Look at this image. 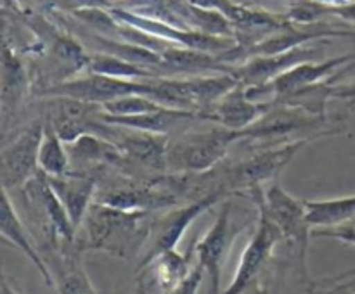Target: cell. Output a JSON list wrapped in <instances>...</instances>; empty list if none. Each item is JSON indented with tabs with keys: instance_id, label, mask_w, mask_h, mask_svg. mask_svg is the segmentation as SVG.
Returning <instances> with one entry per match:
<instances>
[{
	"instance_id": "83f0119b",
	"label": "cell",
	"mask_w": 355,
	"mask_h": 294,
	"mask_svg": "<svg viewBox=\"0 0 355 294\" xmlns=\"http://www.w3.org/2000/svg\"><path fill=\"white\" fill-rule=\"evenodd\" d=\"M350 73H355V57L352 59V61L349 62V64H347V66H343V68L340 69L338 73H335V75H333L331 78H329V83H333V85H335V83L338 82V80H342L343 76L350 75Z\"/></svg>"
},
{
	"instance_id": "9c48e42d",
	"label": "cell",
	"mask_w": 355,
	"mask_h": 294,
	"mask_svg": "<svg viewBox=\"0 0 355 294\" xmlns=\"http://www.w3.org/2000/svg\"><path fill=\"white\" fill-rule=\"evenodd\" d=\"M322 54H324V40L312 42V44H304L300 47L281 52V54L250 57L239 64L232 66L231 73L238 78V82L248 86L267 85L293 66L309 61H319Z\"/></svg>"
},
{
	"instance_id": "e0dca14e",
	"label": "cell",
	"mask_w": 355,
	"mask_h": 294,
	"mask_svg": "<svg viewBox=\"0 0 355 294\" xmlns=\"http://www.w3.org/2000/svg\"><path fill=\"white\" fill-rule=\"evenodd\" d=\"M305 206H307L309 221L312 227H336L355 218V194L335 197V199L305 201Z\"/></svg>"
},
{
	"instance_id": "3957f363",
	"label": "cell",
	"mask_w": 355,
	"mask_h": 294,
	"mask_svg": "<svg viewBox=\"0 0 355 294\" xmlns=\"http://www.w3.org/2000/svg\"><path fill=\"white\" fill-rule=\"evenodd\" d=\"M250 196L255 206L262 208L269 220L276 225L281 234V241H284L288 248L293 249L302 270H305L309 241L314 228L309 221L305 201L291 196L277 180L270 182L266 192L262 187H255L250 190Z\"/></svg>"
},
{
	"instance_id": "5b68a950",
	"label": "cell",
	"mask_w": 355,
	"mask_h": 294,
	"mask_svg": "<svg viewBox=\"0 0 355 294\" xmlns=\"http://www.w3.org/2000/svg\"><path fill=\"white\" fill-rule=\"evenodd\" d=\"M225 196L227 194L220 192V190H215V192L205 194V196L189 201L184 206H172L168 211L156 217L153 220L151 234H149L148 242H146L144 249H142L141 256H139L137 272L144 273L159 255H163L165 251H170V249H177V244L184 237L187 228L205 211H208L215 204L220 203Z\"/></svg>"
},
{
	"instance_id": "5bb4252c",
	"label": "cell",
	"mask_w": 355,
	"mask_h": 294,
	"mask_svg": "<svg viewBox=\"0 0 355 294\" xmlns=\"http://www.w3.org/2000/svg\"><path fill=\"white\" fill-rule=\"evenodd\" d=\"M58 258L54 277V289L58 294H97L82 263V251L78 241L55 244Z\"/></svg>"
},
{
	"instance_id": "8992f818",
	"label": "cell",
	"mask_w": 355,
	"mask_h": 294,
	"mask_svg": "<svg viewBox=\"0 0 355 294\" xmlns=\"http://www.w3.org/2000/svg\"><path fill=\"white\" fill-rule=\"evenodd\" d=\"M45 130V116L35 118L21 128L10 142H6L0 154V175L2 189H23L30 180L40 173L38 151Z\"/></svg>"
},
{
	"instance_id": "7c38bea8",
	"label": "cell",
	"mask_w": 355,
	"mask_h": 294,
	"mask_svg": "<svg viewBox=\"0 0 355 294\" xmlns=\"http://www.w3.org/2000/svg\"><path fill=\"white\" fill-rule=\"evenodd\" d=\"M47 182L55 196L61 199L78 230L83 223L87 211L92 206L99 190V178L90 173L69 172L62 176H47Z\"/></svg>"
},
{
	"instance_id": "ba28073f",
	"label": "cell",
	"mask_w": 355,
	"mask_h": 294,
	"mask_svg": "<svg viewBox=\"0 0 355 294\" xmlns=\"http://www.w3.org/2000/svg\"><path fill=\"white\" fill-rule=\"evenodd\" d=\"M257 210H259V218H257L255 230L246 248L243 249L234 279L231 280L224 294H245L267 265L274 248L281 242V234L276 225L269 220L262 208L257 206Z\"/></svg>"
},
{
	"instance_id": "52a82bcc",
	"label": "cell",
	"mask_w": 355,
	"mask_h": 294,
	"mask_svg": "<svg viewBox=\"0 0 355 294\" xmlns=\"http://www.w3.org/2000/svg\"><path fill=\"white\" fill-rule=\"evenodd\" d=\"M130 93H144L146 95L148 93V80H123L85 71L83 75L42 90L38 95L69 97V99L97 104V106L103 107L104 104L111 102L118 97L130 95Z\"/></svg>"
},
{
	"instance_id": "277c9868",
	"label": "cell",
	"mask_w": 355,
	"mask_h": 294,
	"mask_svg": "<svg viewBox=\"0 0 355 294\" xmlns=\"http://www.w3.org/2000/svg\"><path fill=\"white\" fill-rule=\"evenodd\" d=\"M312 142L311 137L297 138V140L284 142L279 147H269L236 165L225 166V168H215V180L218 189L225 194L236 192V190H252L255 187H262V183L274 182L279 178L281 172L297 158L298 152L305 145Z\"/></svg>"
},
{
	"instance_id": "484cf974",
	"label": "cell",
	"mask_w": 355,
	"mask_h": 294,
	"mask_svg": "<svg viewBox=\"0 0 355 294\" xmlns=\"http://www.w3.org/2000/svg\"><path fill=\"white\" fill-rule=\"evenodd\" d=\"M333 99L343 100L347 106L355 109V80L350 83H340L333 85Z\"/></svg>"
},
{
	"instance_id": "cb8c5ba5",
	"label": "cell",
	"mask_w": 355,
	"mask_h": 294,
	"mask_svg": "<svg viewBox=\"0 0 355 294\" xmlns=\"http://www.w3.org/2000/svg\"><path fill=\"white\" fill-rule=\"evenodd\" d=\"M203 277H205V270L201 268L200 265H196L193 270H191V273L187 275V279L184 280V282H180L179 286L166 291V293L163 294H198V291H200L201 287V282H203Z\"/></svg>"
},
{
	"instance_id": "f1b7e54d",
	"label": "cell",
	"mask_w": 355,
	"mask_h": 294,
	"mask_svg": "<svg viewBox=\"0 0 355 294\" xmlns=\"http://www.w3.org/2000/svg\"><path fill=\"white\" fill-rule=\"evenodd\" d=\"M0 294H19V293H17V291L14 289L12 286H10L9 280H7L6 277H3V279H2V287H0Z\"/></svg>"
},
{
	"instance_id": "4fadbf2b",
	"label": "cell",
	"mask_w": 355,
	"mask_h": 294,
	"mask_svg": "<svg viewBox=\"0 0 355 294\" xmlns=\"http://www.w3.org/2000/svg\"><path fill=\"white\" fill-rule=\"evenodd\" d=\"M0 230H2V237L6 239V241H9L12 246H16L17 249H21V252H23V255L33 263L35 268L38 270V273L42 275L44 282L54 289V277H52L51 268H49V265L45 263V259L42 258L38 249L35 248L26 227H24L19 214H17L16 208H14V203L10 201L9 190L6 189H2V203H0Z\"/></svg>"
},
{
	"instance_id": "4dcf8cb0",
	"label": "cell",
	"mask_w": 355,
	"mask_h": 294,
	"mask_svg": "<svg viewBox=\"0 0 355 294\" xmlns=\"http://www.w3.org/2000/svg\"><path fill=\"white\" fill-rule=\"evenodd\" d=\"M135 294H148L144 287V280H142V275H137V282H135Z\"/></svg>"
},
{
	"instance_id": "d6986e66",
	"label": "cell",
	"mask_w": 355,
	"mask_h": 294,
	"mask_svg": "<svg viewBox=\"0 0 355 294\" xmlns=\"http://www.w3.org/2000/svg\"><path fill=\"white\" fill-rule=\"evenodd\" d=\"M189 256L191 255H182L177 249H170V251H165L163 255H159L151 263L149 268L155 273L156 282H158L162 293L173 289V287H177L180 282H184L187 279L191 270L194 268L189 263Z\"/></svg>"
},
{
	"instance_id": "ffe728a7",
	"label": "cell",
	"mask_w": 355,
	"mask_h": 294,
	"mask_svg": "<svg viewBox=\"0 0 355 294\" xmlns=\"http://www.w3.org/2000/svg\"><path fill=\"white\" fill-rule=\"evenodd\" d=\"M159 107L163 106H159L156 100L144 95V93H130V95L118 97V99L104 104L103 109L104 113L111 114V116H134V114L151 113Z\"/></svg>"
},
{
	"instance_id": "8fae6325",
	"label": "cell",
	"mask_w": 355,
	"mask_h": 294,
	"mask_svg": "<svg viewBox=\"0 0 355 294\" xmlns=\"http://www.w3.org/2000/svg\"><path fill=\"white\" fill-rule=\"evenodd\" d=\"M269 106L270 102H259L253 99L248 92V86L239 82L201 116L211 123L243 131L259 121L269 109Z\"/></svg>"
},
{
	"instance_id": "f546056e",
	"label": "cell",
	"mask_w": 355,
	"mask_h": 294,
	"mask_svg": "<svg viewBox=\"0 0 355 294\" xmlns=\"http://www.w3.org/2000/svg\"><path fill=\"white\" fill-rule=\"evenodd\" d=\"M312 2L324 3V6H345V3H352L355 0H312Z\"/></svg>"
},
{
	"instance_id": "7402d4cb",
	"label": "cell",
	"mask_w": 355,
	"mask_h": 294,
	"mask_svg": "<svg viewBox=\"0 0 355 294\" xmlns=\"http://www.w3.org/2000/svg\"><path fill=\"white\" fill-rule=\"evenodd\" d=\"M312 237L335 239V241L355 246V218H352L350 221H345V223L342 225H336V227L312 228Z\"/></svg>"
},
{
	"instance_id": "d4e9b609",
	"label": "cell",
	"mask_w": 355,
	"mask_h": 294,
	"mask_svg": "<svg viewBox=\"0 0 355 294\" xmlns=\"http://www.w3.org/2000/svg\"><path fill=\"white\" fill-rule=\"evenodd\" d=\"M12 2L28 16H40L45 10L54 9L52 0H12Z\"/></svg>"
},
{
	"instance_id": "603a6c76",
	"label": "cell",
	"mask_w": 355,
	"mask_h": 294,
	"mask_svg": "<svg viewBox=\"0 0 355 294\" xmlns=\"http://www.w3.org/2000/svg\"><path fill=\"white\" fill-rule=\"evenodd\" d=\"M52 7L61 12L75 14L85 9H111L114 0H52Z\"/></svg>"
},
{
	"instance_id": "6da1fadb",
	"label": "cell",
	"mask_w": 355,
	"mask_h": 294,
	"mask_svg": "<svg viewBox=\"0 0 355 294\" xmlns=\"http://www.w3.org/2000/svg\"><path fill=\"white\" fill-rule=\"evenodd\" d=\"M153 220L151 211L121 210L94 201L82 223L85 237L78 244L82 249L130 259L144 249Z\"/></svg>"
},
{
	"instance_id": "7a4b0ae2",
	"label": "cell",
	"mask_w": 355,
	"mask_h": 294,
	"mask_svg": "<svg viewBox=\"0 0 355 294\" xmlns=\"http://www.w3.org/2000/svg\"><path fill=\"white\" fill-rule=\"evenodd\" d=\"M238 140H243V131L231 130L211 121L208 127L196 125L170 138L166 168L170 175H200L211 172L220 166L229 147Z\"/></svg>"
},
{
	"instance_id": "1f68e13d",
	"label": "cell",
	"mask_w": 355,
	"mask_h": 294,
	"mask_svg": "<svg viewBox=\"0 0 355 294\" xmlns=\"http://www.w3.org/2000/svg\"><path fill=\"white\" fill-rule=\"evenodd\" d=\"M118 2H121V0H114V6H116V3H118Z\"/></svg>"
},
{
	"instance_id": "44dd1931",
	"label": "cell",
	"mask_w": 355,
	"mask_h": 294,
	"mask_svg": "<svg viewBox=\"0 0 355 294\" xmlns=\"http://www.w3.org/2000/svg\"><path fill=\"white\" fill-rule=\"evenodd\" d=\"M311 294H355V268L319 280L311 287Z\"/></svg>"
},
{
	"instance_id": "2e32d148",
	"label": "cell",
	"mask_w": 355,
	"mask_h": 294,
	"mask_svg": "<svg viewBox=\"0 0 355 294\" xmlns=\"http://www.w3.org/2000/svg\"><path fill=\"white\" fill-rule=\"evenodd\" d=\"M38 168L45 176H62L71 169L68 144L59 137L47 120H45L44 138L38 151Z\"/></svg>"
},
{
	"instance_id": "ac0fdd59",
	"label": "cell",
	"mask_w": 355,
	"mask_h": 294,
	"mask_svg": "<svg viewBox=\"0 0 355 294\" xmlns=\"http://www.w3.org/2000/svg\"><path fill=\"white\" fill-rule=\"evenodd\" d=\"M87 71L123 80L159 78L155 71L144 68V66H139L135 62L127 61V59L118 57V55L106 54V52H94V54H90Z\"/></svg>"
},
{
	"instance_id": "9a60e30c",
	"label": "cell",
	"mask_w": 355,
	"mask_h": 294,
	"mask_svg": "<svg viewBox=\"0 0 355 294\" xmlns=\"http://www.w3.org/2000/svg\"><path fill=\"white\" fill-rule=\"evenodd\" d=\"M30 89V71L17 54L16 48L3 40L2 48V114L3 125L10 113H16L17 106L23 102L24 93Z\"/></svg>"
},
{
	"instance_id": "30bf717a",
	"label": "cell",
	"mask_w": 355,
	"mask_h": 294,
	"mask_svg": "<svg viewBox=\"0 0 355 294\" xmlns=\"http://www.w3.org/2000/svg\"><path fill=\"white\" fill-rule=\"evenodd\" d=\"M232 242L231 203H224L210 230L194 244L198 265L205 270L210 280V294H220L222 270Z\"/></svg>"
},
{
	"instance_id": "4316f807",
	"label": "cell",
	"mask_w": 355,
	"mask_h": 294,
	"mask_svg": "<svg viewBox=\"0 0 355 294\" xmlns=\"http://www.w3.org/2000/svg\"><path fill=\"white\" fill-rule=\"evenodd\" d=\"M329 16L340 17V19L355 24V2L345 3V6H329Z\"/></svg>"
}]
</instances>
